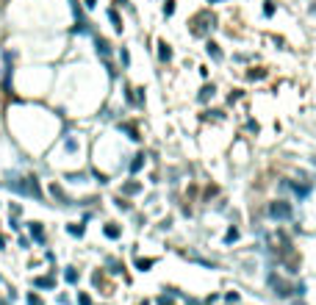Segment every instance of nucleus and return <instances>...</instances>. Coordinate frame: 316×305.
<instances>
[{"label":"nucleus","mask_w":316,"mask_h":305,"mask_svg":"<svg viewBox=\"0 0 316 305\" xmlns=\"http://www.w3.org/2000/svg\"><path fill=\"white\" fill-rule=\"evenodd\" d=\"M0 186H6L9 192L14 194H23V197H34L39 203H45V192L42 186H39V178L36 175H23V172H6Z\"/></svg>","instance_id":"f257e3e1"},{"label":"nucleus","mask_w":316,"mask_h":305,"mask_svg":"<svg viewBox=\"0 0 316 305\" xmlns=\"http://www.w3.org/2000/svg\"><path fill=\"white\" fill-rule=\"evenodd\" d=\"M214 23L216 20H214V14L211 12H200L194 20H191V34L194 36H205L211 28H214Z\"/></svg>","instance_id":"f03ea898"},{"label":"nucleus","mask_w":316,"mask_h":305,"mask_svg":"<svg viewBox=\"0 0 316 305\" xmlns=\"http://www.w3.org/2000/svg\"><path fill=\"white\" fill-rule=\"evenodd\" d=\"M269 216L277 219V222H288L294 216L291 203H286V200H274V203H269Z\"/></svg>","instance_id":"7ed1b4c3"},{"label":"nucleus","mask_w":316,"mask_h":305,"mask_svg":"<svg viewBox=\"0 0 316 305\" xmlns=\"http://www.w3.org/2000/svg\"><path fill=\"white\" fill-rule=\"evenodd\" d=\"M25 225H28V236L36 241V244H39V247L48 244V233H45V225H42V222H39V219H31V222H25Z\"/></svg>","instance_id":"20e7f679"},{"label":"nucleus","mask_w":316,"mask_h":305,"mask_svg":"<svg viewBox=\"0 0 316 305\" xmlns=\"http://www.w3.org/2000/svg\"><path fill=\"white\" fill-rule=\"evenodd\" d=\"M31 286L36 288V291H56V275L50 272V275H36L34 280H31Z\"/></svg>","instance_id":"39448f33"},{"label":"nucleus","mask_w":316,"mask_h":305,"mask_svg":"<svg viewBox=\"0 0 316 305\" xmlns=\"http://www.w3.org/2000/svg\"><path fill=\"white\" fill-rule=\"evenodd\" d=\"M269 283H272L274 294H280V297H288V294H294V286H288V283H286V280H280V277L269 275Z\"/></svg>","instance_id":"423d86ee"},{"label":"nucleus","mask_w":316,"mask_h":305,"mask_svg":"<svg viewBox=\"0 0 316 305\" xmlns=\"http://www.w3.org/2000/svg\"><path fill=\"white\" fill-rule=\"evenodd\" d=\"M95 48H97V56H103V59L111 56V45H108V39H103V36H95Z\"/></svg>","instance_id":"0eeeda50"},{"label":"nucleus","mask_w":316,"mask_h":305,"mask_svg":"<svg viewBox=\"0 0 316 305\" xmlns=\"http://www.w3.org/2000/svg\"><path fill=\"white\" fill-rule=\"evenodd\" d=\"M50 194H53V197L59 200L61 205H72V200H70V197H67V194H64V189H61L59 183H50Z\"/></svg>","instance_id":"6e6552de"},{"label":"nucleus","mask_w":316,"mask_h":305,"mask_svg":"<svg viewBox=\"0 0 316 305\" xmlns=\"http://www.w3.org/2000/svg\"><path fill=\"white\" fill-rule=\"evenodd\" d=\"M67 233H70V236H78V239H81V236L86 233L84 222H70V225H67Z\"/></svg>","instance_id":"1a4fd4ad"},{"label":"nucleus","mask_w":316,"mask_h":305,"mask_svg":"<svg viewBox=\"0 0 316 305\" xmlns=\"http://www.w3.org/2000/svg\"><path fill=\"white\" fill-rule=\"evenodd\" d=\"M25 305H45V297L34 288V291H28V294H25Z\"/></svg>","instance_id":"9d476101"},{"label":"nucleus","mask_w":316,"mask_h":305,"mask_svg":"<svg viewBox=\"0 0 316 305\" xmlns=\"http://www.w3.org/2000/svg\"><path fill=\"white\" fill-rule=\"evenodd\" d=\"M78 277H81V275H78V269H75V266H67V269H64V280L70 283V286H75V283H78Z\"/></svg>","instance_id":"9b49d317"},{"label":"nucleus","mask_w":316,"mask_h":305,"mask_svg":"<svg viewBox=\"0 0 316 305\" xmlns=\"http://www.w3.org/2000/svg\"><path fill=\"white\" fill-rule=\"evenodd\" d=\"M158 59H161V61H169V59H172V50H169L167 42H158Z\"/></svg>","instance_id":"f8f14e48"},{"label":"nucleus","mask_w":316,"mask_h":305,"mask_svg":"<svg viewBox=\"0 0 316 305\" xmlns=\"http://www.w3.org/2000/svg\"><path fill=\"white\" fill-rule=\"evenodd\" d=\"M205 50H208V56H211L214 61H222V50H219V45L208 42V45H205Z\"/></svg>","instance_id":"ddd939ff"},{"label":"nucleus","mask_w":316,"mask_h":305,"mask_svg":"<svg viewBox=\"0 0 316 305\" xmlns=\"http://www.w3.org/2000/svg\"><path fill=\"white\" fill-rule=\"evenodd\" d=\"M142 167H144V153H136V156H133V161H131V172H139Z\"/></svg>","instance_id":"4468645a"},{"label":"nucleus","mask_w":316,"mask_h":305,"mask_svg":"<svg viewBox=\"0 0 316 305\" xmlns=\"http://www.w3.org/2000/svg\"><path fill=\"white\" fill-rule=\"evenodd\" d=\"M139 192H142V186H139L136 180H131V183L122 186V194H139Z\"/></svg>","instance_id":"2eb2a0df"},{"label":"nucleus","mask_w":316,"mask_h":305,"mask_svg":"<svg viewBox=\"0 0 316 305\" xmlns=\"http://www.w3.org/2000/svg\"><path fill=\"white\" fill-rule=\"evenodd\" d=\"M108 20L114 23V28H117V31H122V20H120V14L114 12V9H108Z\"/></svg>","instance_id":"dca6fc26"},{"label":"nucleus","mask_w":316,"mask_h":305,"mask_svg":"<svg viewBox=\"0 0 316 305\" xmlns=\"http://www.w3.org/2000/svg\"><path fill=\"white\" fill-rule=\"evenodd\" d=\"M103 233H106L108 239H120V227H117V225H106V230H103Z\"/></svg>","instance_id":"f3484780"},{"label":"nucleus","mask_w":316,"mask_h":305,"mask_svg":"<svg viewBox=\"0 0 316 305\" xmlns=\"http://www.w3.org/2000/svg\"><path fill=\"white\" fill-rule=\"evenodd\" d=\"M9 216H17L20 219V216H23V205L20 203H9Z\"/></svg>","instance_id":"a211bd4d"},{"label":"nucleus","mask_w":316,"mask_h":305,"mask_svg":"<svg viewBox=\"0 0 316 305\" xmlns=\"http://www.w3.org/2000/svg\"><path fill=\"white\" fill-rule=\"evenodd\" d=\"M153 258H139V261H136V266H139V269H142V272H147L150 269V266H153Z\"/></svg>","instance_id":"6ab92c4d"},{"label":"nucleus","mask_w":316,"mask_h":305,"mask_svg":"<svg viewBox=\"0 0 316 305\" xmlns=\"http://www.w3.org/2000/svg\"><path fill=\"white\" fill-rule=\"evenodd\" d=\"M17 244H20V250H31V239L28 236H23V233L17 236Z\"/></svg>","instance_id":"aec40b11"},{"label":"nucleus","mask_w":316,"mask_h":305,"mask_svg":"<svg viewBox=\"0 0 316 305\" xmlns=\"http://www.w3.org/2000/svg\"><path fill=\"white\" fill-rule=\"evenodd\" d=\"M236 239H239V230H236V227H230V230L225 233V244H230V241H236Z\"/></svg>","instance_id":"412c9836"},{"label":"nucleus","mask_w":316,"mask_h":305,"mask_svg":"<svg viewBox=\"0 0 316 305\" xmlns=\"http://www.w3.org/2000/svg\"><path fill=\"white\" fill-rule=\"evenodd\" d=\"M211 95H214V86H203V92H200V100L205 103V100H208Z\"/></svg>","instance_id":"4be33fe9"},{"label":"nucleus","mask_w":316,"mask_h":305,"mask_svg":"<svg viewBox=\"0 0 316 305\" xmlns=\"http://www.w3.org/2000/svg\"><path fill=\"white\" fill-rule=\"evenodd\" d=\"M164 14H167V17L175 14V0H167V3H164Z\"/></svg>","instance_id":"5701e85b"},{"label":"nucleus","mask_w":316,"mask_h":305,"mask_svg":"<svg viewBox=\"0 0 316 305\" xmlns=\"http://www.w3.org/2000/svg\"><path fill=\"white\" fill-rule=\"evenodd\" d=\"M78 305H92V297L86 291H81V294H78Z\"/></svg>","instance_id":"b1692460"},{"label":"nucleus","mask_w":316,"mask_h":305,"mask_svg":"<svg viewBox=\"0 0 316 305\" xmlns=\"http://www.w3.org/2000/svg\"><path fill=\"white\" fill-rule=\"evenodd\" d=\"M9 227H12L14 233H20V219L17 216H9Z\"/></svg>","instance_id":"393cba45"},{"label":"nucleus","mask_w":316,"mask_h":305,"mask_svg":"<svg viewBox=\"0 0 316 305\" xmlns=\"http://www.w3.org/2000/svg\"><path fill=\"white\" fill-rule=\"evenodd\" d=\"M120 59H122V64H125V67H131V53H128V50H125V48H122Z\"/></svg>","instance_id":"a878e982"},{"label":"nucleus","mask_w":316,"mask_h":305,"mask_svg":"<svg viewBox=\"0 0 316 305\" xmlns=\"http://www.w3.org/2000/svg\"><path fill=\"white\" fill-rule=\"evenodd\" d=\"M158 305H172V297H167V294H161V297H158Z\"/></svg>","instance_id":"bb28decb"},{"label":"nucleus","mask_w":316,"mask_h":305,"mask_svg":"<svg viewBox=\"0 0 316 305\" xmlns=\"http://www.w3.org/2000/svg\"><path fill=\"white\" fill-rule=\"evenodd\" d=\"M117 208H120V211H128V208H131V205H128V203H125V200H122V197H120V200H117Z\"/></svg>","instance_id":"cd10ccee"},{"label":"nucleus","mask_w":316,"mask_h":305,"mask_svg":"<svg viewBox=\"0 0 316 305\" xmlns=\"http://www.w3.org/2000/svg\"><path fill=\"white\" fill-rule=\"evenodd\" d=\"M263 14H266V17H272V14H274V6H272V3H266V6H263Z\"/></svg>","instance_id":"c85d7f7f"},{"label":"nucleus","mask_w":316,"mask_h":305,"mask_svg":"<svg viewBox=\"0 0 316 305\" xmlns=\"http://www.w3.org/2000/svg\"><path fill=\"white\" fill-rule=\"evenodd\" d=\"M56 299H59V305H70V297H67V294H59Z\"/></svg>","instance_id":"c756f323"},{"label":"nucleus","mask_w":316,"mask_h":305,"mask_svg":"<svg viewBox=\"0 0 316 305\" xmlns=\"http://www.w3.org/2000/svg\"><path fill=\"white\" fill-rule=\"evenodd\" d=\"M6 244H9V239H6V236H3V233H0V252L6 250Z\"/></svg>","instance_id":"7c9ffc66"},{"label":"nucleus","mask_w":316,"mask_h":305,"mask_svg":"<svg viewBox=\"0 0 316 305\" xmlns=\"http://www.w3.org/2000/svg\"><path fill=\"white\" fill-rule=\"evenodd\" d=\"M97 6V0H86V9H95Z\"/></svg>","instance_id":"2f4dec72"},{"label":"nucleus","mask_w":316,"mask_h":305,"mask_svg":"<svg viewBox=\"0 0 316 305\" xmlns=\"http://www.w3.org/2000/svg\"><path fill=\"white\" fill-rule=\"evenodd\" d=\"M0 305H12V299H6V297H0Z\"/></svg>","instance_id":"473e14b6"},{"label":"nucleus","mask_w":316,"mask_h":305,"mask_svg":"<svg viewBox=\"0 0 316 305\" xmlns=\"http://www.w3.org/2000/svg\"><path fill=\"white\" fill-rule=\"evenodd\" d=\"M186 302H189V305H203V302H197V299H186Z\"/></svg>","instance_id":"72a5a7b5"},{"label":"nucleus","mask_w":316,"mask_h":305,"mask_svg":"<svg viewBox=\"0 0 316 305\" xmlns=\"http://www.w3.org/2000/svg\"><path fill=\"white\" fill-rule=\"evenodd\" d=\"M310 14H316V3H313V6H310Z\"/></svg>","instance_id":"f704fd0d"},{"label":"nucleus","mask_w":316,"mask_h":305,"mask_svg":"<svg viewBox=\"0 0 316 305\" xmlns=\"http://www.w3.org/2000/svg\"><path fill=\"white\" fill-rule=\"evenodd\" d=\"M0 283H3V275H0Z\"/></svg>","instance_id":"c9c22d12"},{"label":"nucleus","mask_w":316,"mask_h":305,"mask_svg":"<svg viewBox=\"0 0 316 305\" xmlns=\"http://www.w3.org/2000/svg\"><path fill=\"white\" fill-rule=\"evenodd\" d=\"M0 225H3V222H0Z\"/></svg>","instance_id":"e433bc0d"}]
</instances>
